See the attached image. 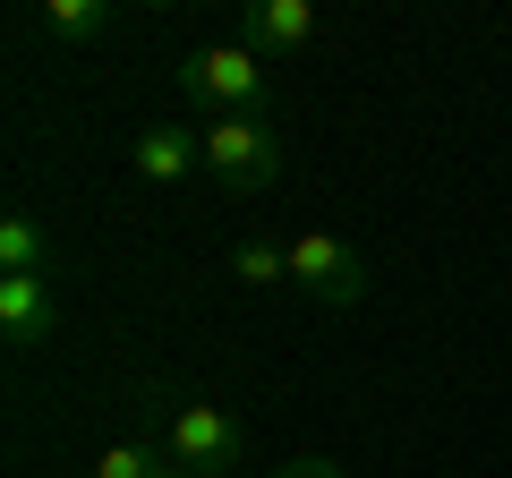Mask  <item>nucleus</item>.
Here are the masks:
<instances>
[{"label":"nucleus","mask_w":512,"mask_h":478,"mask_svg":"<svg viewBox=\"0 0 512 478\" xmlns=\"http://www.w3.org/2000/svg\"><path fill=\"white\" fill-rule=\"evenodd\" d=\"M197 137H205V171H214L239 205H256L282 180V146H274L265 120H214V129H197Z\"/></svg>","instance_id":"obj_1"},{"label":"nucleus","mask_w":512,"mask_h":478,"mask_svg":"<svg viewBox=\"0 0 512 478\" xmlns=\"http://www.w3.org/2000/svg\"><path fill=\"white\" fill-rule=\"evenodd\" d=\"M180 86L205 94V103H222L231 120H256V111H265V60H256L248 43H205V52H188Z\"/></svg>","instance_id":"obj_2"},{"label":"nucleus","mask_w":512,"mask_h":478,"mask_svg":"<svg viewBox=\"0 0 512 478\" xmlns=\"http://www.w3.org/2000/svg\"><path fill=\"white\" fill-rule=\"evenodd\" d=\"M291 282L316 299V308H359L367 299V257L350 248V239H333V231H299L291 239Z\"/></svg>","instance_id":"obj_3"},{"label":"nucleus","mask_w":512,"mask_h":478,"mask_svg":"<svg viewBox=\"0 0 512 478\" xmlns=\"http://www.w3.org/2000/svg\"><path fill=\"white\" fill-rule=\"evenodd\" d=\"M171 461H180V470H231L239 461V427L222 419L214 402H188V410H171Z\"/></svg>","instance_id":"obj_4"},{"label":"nucleus","mask_w":512,"mask_h":478,"mask_svg":"<svg viewBox=\"0 0 512 478\" xmlns=\"http://www.w3.org/2000/svg\"><path fill=\"white\" fill-rule=\"evenodd\" d=\"M239 43H248L256 60L308 52L316 43V0H248V9H239Z\"/></svg>","instance_id":"obj_5"},{"label":"nucleus","mask_w":512,"mask_h":478,"mask_svg":"<svg viewBox=\"0 0 512 478\" xmlns=\"http://www.w3.org/2000/svg\"><path fill=\"white\" fill-rule=\"evenodd\" d=\"M128 163L146 171V180H188V171L205 163V137H188L180 120H154V129L128 137Z\"/></svg>","instance_id":"obj_6"},{"label":"nucleus","mask_w":512,"mask_h":478,"mask_svg":"<svg viewBox=\"0 0 512 478\" xmlns=\"http://www.w3.org/2000/svg\"><path fill=\"white\" fill-rule=\"evenodd\" d=\"M0 325H9V342H43L52 333V282L43 274H0Z\"/></svg>","instance_id":"obj_7"},{"label":"nucleus","mask_w":512,"mask_h":478,"mask_svg":"<svg viewBox=\"0 0 512 478\" xmlns=\"http://www.w3.org/2000/svg\"><path fill=\"white\" fill-rule=\"evenodd\" d=\"M111 18H120V9H111V0H43V35L52 43H94V35H111Z\"/></svg>","instance_id":"obj_8"},{"label":"nucleus","mask_w":512,"mask_h":478,"mask_svg":"<svg viewBox=\"0 0 512 478\" xmlns=\"http://www.w3.org/2000/svg\"><path fill=\"white\" fill-rule=\"evenodd\" d=\"M0 274H52V239H43L35 214H9V222H0Z\"/></svg>","instance_id":"obj_9"},{"label":"nucleus","mask_w":512,"mask_h":478,"mask_svg":"<svg viewBox=\"0 0 512 478\" xmlns=\"http://www.w3.org/2000/svg\"><path fill=\"white\" fill-rule=\"evenodd\" d=\"M231 274L256 282V291H265V282H291V248H274V239H239V248H231Z\"/></svg>","instance_id":"obj_10"},{"label":"nucleus","mask_w":512,"mask_h":478,"mask_svg":"<svg viewBox=\"0 0 512 478\" xmlns=\"http://www.w3.org/2000/svg\"><path fill=\"white\" fill-rule=\"evenodd\" d=\"M154 470H163V461H154L146 444H111V453L94 461V478H154Z\"/></svg>","instance_id":"obj_11"},{"label":"nucleus","mask_w":512,"mask_h":478,"mask_svg":"<svg viewBox=\"0 0 512 478\" xmlns=\"http://www.w3.org/2000/svg\"><path fill=\"white\" fill-rule=\"evenodd\" d=\"M274 478H342V461H325V453H299V461H282Z\"/></svg>","instance_id":"obj_12"},{"label":"nucleus","mask_w":512,"mask_h":478,"mask_svg":"<svg viewBox=\"0 0 512 478\" xmlns=\"http://www.w3.org/2000/svg\"><path fill=\"white\" fill-rule=\"evenodd\" d=\"M154 478H197V470H180V461H163V470H154Z\"/></svg>","instance_id":"obj_13"}]
</instances>
